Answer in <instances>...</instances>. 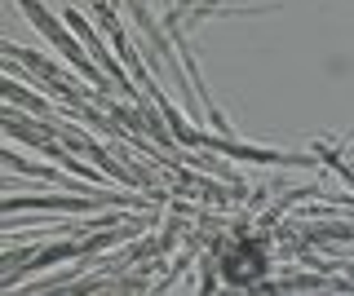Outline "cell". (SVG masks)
I'll return each mask as SVG.
<instances>
[{
    "label": "cell",
    "instance_id": "1",
    "mask_svg": "<svg viewBox=\"0 0 354 296\" xmlns=\"http://www.w3.org/2000/svg\"><path fill=\"white\" fill-rule=\"evenodd\" d=\"M226 279L230 283H248V279H257L261 274V252H252V248H239V252H230L226 257Z\"/></svg>",
    "mask_w": 354,
    "mask_h": 296
}]
</instances>
